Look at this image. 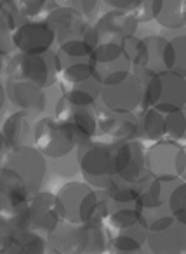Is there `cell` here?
<instances>
[{"label": "cell", "mask_w": 186, "mask_h": 254, "mask_svg": "<svg viewBox=\"0 0 186 254\" xmlns=\"http://www.w3.org/2000/svg\"><path fill=\"white\" fill-rule=\"evenodd\" d=\"M143 209H139L136 204H125L119 205L115 211H110L106 216L105 221H108V226L115 232V230L127 228L130 225H136V223L143 221L144 214Z\"/></svg>", "instance_id": "4dcf8cb0"}, {"label": "cell", "mask_w": 186, "mask_h": 254, "mask_svg": "<svg viewBox=\"0 0 186 254\" xmlns=\"http://www.w3.org/2000/svg\"><path fill=\"white\" fill-rule=\"evenodd\" d=\"M4 63H5V58H4V56H0V71L4 70Z\"/></svg>", "instance_id": "7bdbcfd3"}, {"label": "cell", "mask_w": 186, "mask_h": 254, "mask_svg": "<svg viewBox=\"0 0 186 254\" xmlns=\"http://www.w3.org/2000/svg\"><path fill=\"white\" fill-rule=\"evenodd\" d=\"M169 211L171 216L179 221H185L186 218V183L179 180V183L172 188L171 195H169Z\"/></svg>", "instance_id": "d590c367"}, {"label": "cell", "mask_w": 186, "mask_h": 254, "mask_svg": "<svg viewBox=\"0 0 186 254\" xmlns=\"http://www.w3.org/2000/svg\"><path fill=\"white\" fill-rule=\"evenodd\" d=\"M141 96L143 84L132 71L124 80L112 85H101L99 89V101L103 108L113 113H134L139 110Z\"/></svg>", "instance_id": "30bf717a"}, {"label": "cell", "mask_w": 186, "mask_h": 254, "mask_svg": "<svg viewBox=\"0 0 186 254\" xmlns=\"http://www.w3.org/2000/svg\"><path fill=\"white\" fill-rule=\"evenodd\" d=\"M134 204L143 211H151L162 205V181L151 174H146L137 183V195Z\"/></svg>", "instance_id": "83f0119b"}, {"label": "cell", "mask_w": 186, "mask_h": 254, "mask_svg": "<svg viewBox=\"0 0 186 254\" xmlns=\"http://www.w3.org/2000/svg\"><path fill=\"white\" fill-rule=\"evenodd\" d=\"M0 25H2V18H0Z\"/></svg>", "instance_id": "bcb514c9"}, {"label": "cell", "mask_w": 186, "mask_h": 254, "mask_svg": "<svg viewBox=\"0 0 186 254\" xmlns=\"http://www.w3.org/2000/svg\"><path fill=\"white\" fill-rule=\"evenodd\" d=\"M164 66L165 71L185 75L186 77V37L179 35L169 40L165 46L164 54Z\"/></svg>", "instance_id": "f1b7e54d"}, {"label": "cell", "mask_w": 186, "mask_h": 254, "mask_svg": "<svg viewBox=\"0 0 186 254\" xmlns=\"http://www.w3.org/2000/svg\"><path fill=\"white\" fill-rule=\"evenodd\" d=\"M54 195L61 219L66 223H105L110 212L103 191L94 190L85 181H70Z\"/></svg>", "instance_id": "6da1fadb"}, {"label": "cell", "mask_w": 186, "mask_h": 254, "mask_svg": "<svg viewBox=\"0 0 186 254\" xmlns=\"http://www.w3.org/2000/svg\"><path fill=\"white\" fill-rule=\"evenodd\" d=\"M183 143L172 139L155 141L150 148L144 150V167L146 173L160 180L162 183H171L178 180L176 174V157L183 148Z\"/></svg>", "instance_id": "7c38bea8"}, {"label": "cell", "mask_w": 186, "mask_h": 254, "mask_svg": "<svg viewBox=\"0 0 186 254\" xmlns=\"http://www.w3.org/2000/svg\"><path fill=\"white\" fill-rule=\"evenodd\" d=\"M139 23L129 11H113L103 14L96 21L94 30L99 37V42H120L125 37L136 35V30Z\"/></svg>", "instance_id": "ac0fdd59"}, {"label": "cell", "mask_w": 186, "mask_h": 254, "mask_svg": "<svg viewBox=\"0 0 186 254\" xmlns=\"http://www.w3.org/2000/svg\"><path fill=\"white\" fill-rule=\"evenodd\" d=\"M160 96L153 108L160 113L185 110L186 105V77L174 71H160Z\"/></svg>", "instance_id": "d6986e66"}, {"label": "cell", "mask_w": 186, "mask_h": 254, "mask_svg": "<svg viewBox=\"0 0 186 254\" xmlns=\"http://www.w3.org/2000/svg\"><path fill=\"white\" fill-rule=\"evenodd\" d=\"M146 246L151 254H185L186 253V225L185 221L160 216L148 223Z\"/></svg>", "instance_id": "8992f818"}, {"label": "cell", "mask_w": 186, "mask_h": 254, "mask_svg": "<svg viewBox=\"0 0 186 254\" xmlns=\"http://www.w3.org/2000/svg\"><path fill=\"white\" fill-rule=\"evenodd\" d=\"M46 23L53 28L58 44L68 42V40L82 39L89 30L87 18L77 12L68 5H56L46 16Z\"/></svg>", "instance_id": "9a60e30c"}, {"label": "cell", "mask_w": 186, "mask_h": 254, "mask_svg": "<svg viewBox=\"0 0 186 254\" xmlns=\"http://www.w3.org/2000/svg\"><path fill=\"white\" fill-rule=\"evenodd\" d=\"M28 223L30 230L42 233V235H49L60 223H63L56 195L49 191H37L30 195Z\"/></svg>", "instance_id": "5bb4252c"}, {"label": "cell", "mask_w": 186, "mask_h": 254, "mask_svg": "<svg viewBox=\"0 0 186 254\" xmlns=\"http://www.w3.org/2000/svg\"><path fill=\"white\" fill-rule=\"evenodd\" d=\"M120 46H122L124 56L130 63V68H144L148 61V51L146 44L143 39L136 35L125 37L124 40H120Z\"/></svg>", "instance_id": "836d02e7"}, {"label": "cell", "mask_w": 186, "mask_h": 254, "mask_svg": "<svg viewBox=\"0 0 186 254\" xmlns=\"http://www.w3.org/2000/svg\"><path fill=\"white\" fill-rule=\"evenodd\" d=\"M115 254H137V253H115Z\"/></svg>", "instance_id": "ee69618b"}, {"label": "cell", "mask_w": 186, "mask_h": 254, "mask_svg": "<svg viewBox=\"0 0 186 254\" xmlns=\"http://www.w3.org/2000/svg\"><path fill=\"white\" fill-rule=\"evenodd\" d=\"M137 183H139V181H137ZM137 183H127V181L113 178L110 187L103 191V195L106 197V200L115 202L117 205L134 204L136 195H137Z\"/></svg>", "instance_id": "d6a6232c"}, {"label": "cell", "mask_w": 186, "mask_h": 254, "mask_svg": "<svg viewBox=\"0 0 186 254\" xmlns=\"http://www.w3.org/2000/svg\"><path fill=\"white\" fill-rule=\"evenodd\" d=\"M98 44H99V37H98V33H96L94 26L91 25L82 39L68 40V42L60 44L58 54L68 58V60H87L89 54L92 53V49H94Z\"/></svg>", "instance_id": "4316f807"}, {"label": "cell", "mask_w": 186, "mask_h": 254, "mask_svg": "<svg viewBox=\"0 0 186 254\" xmlns=\"http://www.w3.org/2000/svg\"><path fill=\"white\" fill-rule=\"evenodd\" d=\"M165 124V136L172 141L183 143L186 134V117L185 110H176V112H169L164 115Z\"/></svg>", "instance_id": "e575fe53"}, {"label": "cell", "mask_w": 186, "mask_h": 254, "mask_svg": "<svg viewBox=\"0 0 186 254\" xmlns=\"http://www.w3.org/2000/svg\"><path fill=\"white\" fill-rule=\"evenodd\" d=\"M5 98L9 103L21 112L28 113L30 117H40L47 110V94L46 89L25 80L5 78Z\"/></svg>", "instance_id": "4fadbf2b"}, {"label": "cell", "mask_w": 186, "mask_h": 254, "mask_svg": "<svg viewBox=\"0 0 186 254\" xmlns=\"http://www.w3.org/2000/svg\"><path fill=\"white\" fill-rule=\"evenodd\" d=\"M63 98L66 101L73 103V105H78V106H91L94 108L96 103L99 101V82L96 80L94 77L89 78L85 82H80V84H75V85H70V87H63Z\"/></svg>", "instance_id": "484cf974"}, {"label": "cell", "mask_w": 186, "mask_h": 254, "mask_svg": "<svg viewBox=\"0 0 186 254\" xmlns=\"http://www.w3.org/2000/svg\"><path fill=\"white\" fill-rule=\"evenodd\" d=\"M146 228L148 221L144 218L143 221L136 223V225L115 230L112 239H110L113 251L115 253H139L146 246Z\"/></svg>", "instance_id": "7402d4cb"}, {"label": "cell", "mask_w": 186, "mask_h": 254, "mask_svg": "<svg viewBox=\"0 0 186 254\" xmlns=\"http://www.w3.org/2000/svg\"><path fill=\"white\" fill-rule=\"evenodd\" d=\"M96 113L98 131L106 143H122L137 139V117L134 113H113L99 110Z\"/></svg>", "instance_id": "2e32d148"}, {"label": "cell", "mask_w": 186, "mask_h": 254, "mask_svg": "<svg viewBox=\"0 0 186 254\" xmlns=\"http://www.w3.org/2000/svg\"><path fill=\"white\" fill-rule=\"evenodd\" d=\"M112 174L127 183H137L146 176L144 146L139 139L112 143Z\"/></svg>", "instance_id": "9c48e42d"}, {"label": "cell", "mask_w": 186, "mask_h": 254, "mask_svg": "<svg viewBox=\"0 0 186 254\" xmlns=\"http://www.w3.org/2000/svg\"><path fill=\"white\" fill-rule=\"evenodd\" d=\"M5 89H4V84L0 82V112H2V108H4V105H5Z\"/></svg>", "instance_id": "b9f144b4"}, {"label": "cell", "mask_w": 186, "mask_h": 254, "mask_svg": "<svg viewBox=\"0 0 186 254\" xmlns=\"http://www.w3.org/2000/svg\"><path fill=\"white\" fill-rule=\"evenodd\" d=\"M137 117V139L143 141H160L165 136L164 113L157 112L155 108L141 110Z\"/></svg>", "instance_id": "d4e9b609"}, {"label": "cell", "mask_w": 186, "mask_h": 254, "mask_svg": "<svg viewBox=\"0 0 186 254\" xmlns=\"http://www.w3.org/2000/svg\"><path fill=\"white\" fill-rule=\"evenodd\" d=\"M4 166L16 171L30 190V195L40 191L47 176V160L33 145L11 148L5 153Z\"/></svg>", "instance_id": "ba28073f"}, {"label": "cell", "mask_w": 186, "mask_h": 254, "mask_svg": "<svg viewBox=\"0 0 186 254\" xmlns=\"http://www.w3.org/2000/svg\"><path fill=\"white\" fill-rule=\"evenodd\" d=\"M185 173H186V148L183 146L178 152V157H176V174H178V180H185Z\"/></svg>", "instance_id": "ab89813d"}, {"label": "cell", "mask_w": 186, "mask_h": 254, "mask_svg": "<svg viewBox=\"0 0 186 254\" xmlns=\"http://www.w3.org/2000/svg\"><path fill=\"white\" fill-rule=\"evenodd\" d=\"M4 7V0H0V9Z\"/></svg>", "instance_id": "f6af8a7d"}, {"label": "cell", "mask_w": 186, "mask_h": 254, "mask_svg": "<svg viewBox=\"0 0 186 254\" xmlns=\"http://www.w3.org/2000/svg\"><path fill=\"white\" fill-rule=\"evenodd\" d=\"M54 119L73 136L75 145H84L92 141L98 134V120L96 113L91 106H78L66 101L61 96L56 101L54 108Z\"/></svg>", "instance_id": "52a82bcc"}, {"label": "cell", "mask_w": 186, "mask_h": 254, "mask_svg": "<svg viewBox=\"0 0 186 254\" xmlns=\"http://www.w3.org/2000/svg\"><path fill=\"white\" fill-rule=\"evenodd\" d=\"M30 200V190L23 178L9 167H0V216L11 214Z\"/></svg>", "instance_id": "e0dca14e"}, {"label": "cell", "mask_w": 186, "mask_h": 254, "mask_svg": "<svg viewBox=\"0 0 186 254\" xmlns=\"http://www.w3.org/2000/svg\"><path fill=\"white\" fill-rule=\"evenodd\" d=\"M56 68H58V78L61 80L63 87L80 84L89 78L94 77V66L87 60H68L56 53Z\"/></svg>", "instance_id": "603a6c76"}, {"label": "cell", "mask_w": 186, "mask_h": 254, "mask_svg": "<svg viewBox=\"0 0 186 254\" xmlns=\"http://www.w3.org/2000/svg\"><path fill=\"white\" fill-rule=\"evenodd\" d=\"M56 37L46 19H23L12 30V46L18 53L44 54L53 49Z\"/></svg>", "instance_id": "8fae6325"}, {"label": "cell", "mask_w": 186, "mask_h": 254, "mask_svg": "<svg viewBox=\"0 0 186 254\" xmlns=\"http://www.w3.org/2000/svg\"><path fill=\"white\" fill-rule=\"evenodd\" d=\"M0 131L5 139L7 150L33 145V124L30 122L28 113L21 112V110L11 113L4 120Z\"/></svg>", "instance_id": "ffe728a7"}, {"label": "cell", "mask_w": 186, "mask_h": 254, "mask_svg": "<svg viewBox=\"0 0 186 254\" xmlns=\"http://www.w3.org/2000/svg\"><path fill=\"white\" fill-rule=\"evenodd\" d=\"M33 146L46 159H63L75 150V139L54 117H40L33 122Z\"/></svg>", "instance_id": "5b68a950"}, {"label": "cell", "mask_w": 186, "mask_h": 254, "mask_svg": "<svg viewBox=\"0 0 186 254\" xmlns=\"http://www.w3.org/2000/svg\"><path fill=\"white\" fill-rule=\"evenodd\" d=\"M47 239L33 230H19L0 254H47Z\"/></svg>", "instance_id": "cb8c5ba5"}, {"label": "cell", "mask_w": 186, "mask_h": 254, "mask_svg": "<svg viewBox=\"0 0 186 254\" xmlns=\"http://www.w3.org/2000/svg\"><path fill=\"white\" fill-rule=\"evenodd\" d=\"M49 249L60 254H105L108 246L103 223H60L47 235Z\"/></svg>", "instance_id": "7a4b0ae2"}, {"label": "cell", "mask_w": 186, "mask_h": 254, "mask_svg": "<svg viewBox=\"0 0 186 254\" xmlns=\"http://www.w3.org/2000/svg\"><path fill=\"white\" fill-rule=\"evenodd\" d=\"M14 233H16V230L12 228L11 225H9L7 219L0 216V253H2V251H4L5 247L9 246V242L12 240Z\"/></svg>", "instance_id": "74e56055"}, {"label": "cell", "mask_w": 186, "mask_h": 254, "mask_svg": "<svg viewBox=\"0 0 186 254\" xmlns=\"http://www.w3.org/2000/svg\"><path fill=\"white\" fill-rule=\"evenodd\" d=\"M77 164L84 180L94 190L105 191L113 180L112 174V143L87 141L77 145Z\"/></svg>", "instance_id": "277c9868"}, {"label": "cell", "mask_w": 186, "mask_h": 254, "mask_svg": "<svg viewBox=\"0 0 186 254\" xmlns=\"http://www.w3.org/2000/svg\"><path fill=\"white\" fill-rule=\"evenodd\" d=\"M186 0H151V14L160 26L169 30L185 28Z\"/></svg>", "instance_id": "44dd1931"}, {"label": "cell", "mask_w": 186, "mask_h": 254, "mask_svg": "<svg viewBox=\"0 0 186 254\" xmlns=\"http://www.w3.org/2000/svg\"><path fill=\"white\" fill-rule=\"evenodd\" d=\"M98 2L99 0H66V5L89 19L98 9Z\"/></svg>", "instance_id": "8d00e7d4"}, {"label": "cell", "mask_w": 186, "mask_h": 254, "mask_svg": "<svg viewBox=\"0 0 186 254\" xmlns=\"http://www.w3.org/2000/svg\"><path fill=\"white\" fill-rule=\"evenodd\" d=\"M143 40H144V44H146V51H148V61H146L144 70L151 71V73L165 71L164 54H165V46H167L169 40L160 35H148V37H143Z\"/></svg>", "instance_id": "1f68e13d"}, {"label": "cell", "mask_w": 186, "mask_h": 254, "mask_svg": "<svg viewBox=\"0 0 186 254\" xmlns=\"http://www.w3.org/2000/svg\"><path fill=\"white\" fill-rule=\"evenodd\" d=\"M5 153H7V145H5V139H4V136H2V131H0V167L4 166Z\"/></svg>", "instance_id": "60d3db41"}, {"label": "cell", "mask_w": 186, "mask_h": 254, "mask_svg": "<svg viewBox=\"0 0 186 254\" xmlns=\"http://www.w3.org/2000/svg\"><path fill=\"white\" fill-rule=\"evenodd\" d=\"M5 75L7 78L32 82L42 89H49L58 80L56 53L51 49L44 54H14L5 64Z\"/></svg>", "instance_id": "3957f363"}, {"label": "cell", "mask_w": 186, "mask_h": 254, "mask_svg": "<svg viewBox=\"0 0 186 254\" xmlns=\"http://www.w3.org/2000/svg\"><path fill=\"white\" fill-rule=\"evenodd\" d=\"M4 7L14 12L19 19H35L56 5L53 0H4Z\"/></svg>", "instance_id": "f546056e"}, {"label": "cell", "mask_w": 186, "mask_h": 254, "mask_svg": "<svg viewBox=\"0 0 186 254\" xmlns=\"http://www.w3.org/2000/svg\"><path fill=\"white\" fill-rule=\"evenodd\" d=\"M106 5H110L112 9H117V11H134L137 5L143 2V0H103Z\"/></svg>", "instance_id": "f35d334b"}]
</instances>
